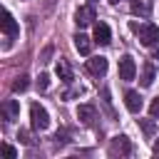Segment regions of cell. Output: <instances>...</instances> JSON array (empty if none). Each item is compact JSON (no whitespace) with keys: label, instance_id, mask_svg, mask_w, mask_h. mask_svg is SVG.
<instances>
[{"label":"cell","instance_id":"1","mask_svg":"<svg viewBox=\"0 0 159 159\" xmlns=\"http://www.w3.org/2000/svg\"><path fill=\"white\" fill-rule=\"evenodd\" d=\"M129 30L132 32H137V37H139V42L144 45V47H152V45H157L159 42V27L154 25V22H129Z\"/></svg>","mask_w":159,"mask_h":159},{"label":"cell","instance_id":"2","mask_svg":"<svg viewBox=\"0 0 159 159\" xmlns=\"http://www.w3.org/2000/svg\"><path fill=\"white\" fill-rule=\"evenodd\" d=\"M30 119H32V129H37V132H42V129L50 127V114H47V109L40 102L30 104Z\"/></svg>","mask_w":159,"mask_h":159},{"label":"cell","instance_id":"3","mask_svg":"<svg viewBox=\"0 0 159 159\" xmlns=\"http://www.w3.org/2000/svg\"><path fill=\"white\" fill-rule=\"evenodd\" d=\"M134 75H137V62L132 55H124L119 60V80L129 82V80H134Z\"/></svg>","mask_w":159,"mask_h":159},{"label":"cell","instance_id":"4","mask_svg":"<svg viewBox=\"0 0 159 159\" xmlns=\"http://www.w3.org/2000/svg\"><path fill=\"white\" fill-rule=\"evenodd\" d=\"M94 7L92 5H82L77 12H75V22H77V27H87V25H92L94 22Z\"/></svg>","mask_w":159,"mask_h":159},{"label":"cell","instance_id":"5","mask_svg":"<svg viewBox=\"0 0 159 159\" xmlns=\"http://www.w3.org/2000/svg\"><path fill=\"white\" fill-rule=\"evenodd\" d=\"M109 152H112V154L129 157V154H132V142H129L124 134H119V137H114V139H112V144H109Z\"/></svg>","mask_w":159,"mask_h":159},{"label":"cell","instance_id":"6","mask_svg":"<svg viewBox=\"0 0 159 159\" xmlns=\"http://www.w3.org/2000/svg\"><path fill=\"white\" fill-rule=\"evenodd\" d=\"M2 32H5V37H15L20 32V25L10 15V10H2Z\"/></svg>","mask_w":159,"mask_h":159},{"label":"cell","instance_id":"7","mask_svg":"<svg viewBox=\"0 0 159 159\" xmlns=\"http://www.w3.org/2000/svg\"><path fill=\"white\" fill-rule=\"evenodd\" d=\"M107 57H102V55H97V57H89L87 60V70L92 72V75H97V77H102L104 72H107Z\"/></svg>","mask_w":159,"mask_h":159},{"label":"cell","instance_id":"8","mask_svg":"<svg viewBox=\"0 0 159 159\" xmlns=\"http://www.w3.org/2000/svg\"><path fill=\"white\" fill-rule=\"evenodd\" d=\"M94 42H99V45H109L112 42V30H109L107 22H97L94 25Z\"/></svg>","mask_w":159,"mask_h":159},{"label":"cell","instance_id":"9","mask_svg":"<svg viewBox=\"0 0 159 159\" xmlns=\"http://www.w3.org/2000/svg\"><path fill=\"white\" fill-rule=\"evenodd\" d=\"M77 119H80L82 124H94L97 109H94L92 104H80V107H77Z\"/></svg>","mask_w":159,"mask_h":159},{"label":"cell","instance_id":"10","mask_svg":"<svg viewBox=\"0 0 159 159\" xmlns=\"http://www.w3.org/2000/svg\"><path fill=\"white\" fill-rule=\"evenodd\" d=\"M2 114H5L7 122H15V119L20 117V104H17V99H5V102H2Z\"/></svg>","mask_w":159,"mask_h":159},{"label":"cell","instance_id":"11","mask_svg":"<svg viewBox=\"0 0 159 159\" xmlns=\"http://www.w3.org/2000/svg\"><path fill=\"white\" fill-rule=\"evenodd\" d=\"M72 40H75V47H77V52H80V55H89V52H92V40H89L87 35L77 32Z\"/></svg>","mask_w":159,"mask_h":159},{"label":"cell","instance_id":"12","mask_svg":"<svg viewBox=\"0 0 159 159\" xmlns=\"http://www.w3.org/2000/svg\"><path fill=\"white\" fill-rule=\"evenodd\" d=\"M124 104H127V109H129V112H134V114H137V112L142 109V104H144V102H142L139 92H132V89H129V92L124 94Z\"/></svg>","mask_w":159,"mask_h":159},{"label":"cell","instance_id":"13","mask_svg":"<svg viewBox=\"0 0 159 159\" xmlns=\"http://www.w3.org/2000/svg\"><path fill=\"white\" fill-rule=\"evenodd\" d=\"M154 77H157L154 65H152V62H144V65H142V87H152Z\"/></svg>","mask_w":159,"mask_h":159},{"label":"cell","instance_id":"14","mask_svg":"<svg viewBox=\"0 0 159 159\" xmlns=\"http://www.w3.org/2000/svg\"><path fill=\"white\" fill-rule=\"evenodd\" d=\"M55 72H57V77H60L62 82H72V70H70V65H67L65 60H60V62H57Z\"/></svg>","mask_w":159,"mask_h":159},{"label":"cell","instance_id":"15","mask_svg":"<svg viewBox=\"0 0 159 159\" xmlns=\"http://www.w3.org/2000/svg\"><path fill=\"white\" fill-rule=\"evenodd\" d=\"M27 87H30V77H27V75L15 77V82H12V92H25Z\"/></svg>","mask_w":159,"mask_h":159},{"label":"cell","instance_id":"16","mask_svg":"<svg viewBox=\"0 0 159 159\" xmlns=\"http://www.w3.org/2000/svg\"><path fill=\"white\" fill-rule=\"evenodd\" d=\"M139 127L144 129V134H147V137H152V134L157 132V127H154V122H152V119H139Z\"/></svg>","mask_w":159,"mask_h":159},{"label":"cell","instance_id":"17","mask_svg":"<svg viewBox=\"0 0 159 159\" xmlns=\"http://www.w3.org/2000/svg\"><path fill=\"white\" fill-rule=\"evenodd\" d=\"M132 12L134 15H147L149 12V5L147 2H132Z\"/></svg>","mask_w":159,"mask_h":159},{"label":"cell","instance_id":"18","mask_svg":"<svg viewBox=\"0 0 159 159\" xmlns=\"http://www.w3.org/2000/svg\"><path fill=\"white\" fill-rule=\"evenodd\" d=\"M47 87H50V75H45V72H42V75L37 77V89H40V92H45Z\"/></svg>","mask_w":159,"mask_h":159},{"label":"cell","instance_id":"19","mask_svg":"<svg viewBox=\"0 0 159 159\" xmlns=\"http://www.w3.org/2000/svg\"><path fill=\"white\" fill-rule=\"evenodd\" d=\"M77 94H82V84H80V87H72V89H67V92L62 94V99H72V97H77Z\"/></svg>","mask_w":159,"mask_h":159},{"label":"cell","instance_id":"20","mask_svg":"<svg viewBox=\"0 0 159 159\" xmlns=\"http://www.w3.org/2000/svg\"><path fill=\"white\" fill-rule=\"evenodd\" d=\"M149 114H152V119H157V117H159V97H157V99H152V104H149Z\"/></svg>","mask_w":159,"mask_h":159},{"label":"cell","instance_id":"21","mask_svg":"<svg viewBox=\"0 0 159 159\" xmlns=\"http://www.w3.org/2000/svg\"><path fill=\"white\" fill-rule=\"evenodd\" d=\"M17 139H20L22 144H32V139H30V132H27V129H20V132H17Z\"/></svg>","mask_w":159,"mask_h":159},{"label":"cell","instance_id":"22","mask_svg":"<svg viewBox=\"0 0 159 159\" xmlns=\"http://www.w3.org/2000/svg\"><path fill=\"white\" fill-rule=\"evenodd\" d=\"M2 154H5L7 159H15V157H17V152H15V147H10V144H2Z\"/></svg>","mask_w":159,"mask_h":159},{"label":"cell","instance_id":"23","mask_svg":"<svg viewBox=\"0 0 159 159\" xmlns=\"http://www.w3.org/2000/svg\"><path fill=\"white\" fill-rule=\"evenodd\" d=\"M50 55H52V45H47V47L42 50V60H40V62H50Z\"/></svg>","mask_w":159,"mask_h":159},{"label":"cell","instance_id":"24","mask_svg":"<svg viewBox=\"0 0 159 159\" xmlns=\"http://www.w3.org/2000/svg\"><path fill=\"white\" fill-rule=\"evenodd\" d=\"M154 57H159V42L154 45Z\"/></svg>","mask_w":159,"mask_h":159},{"label":"cell","instance_id":"25","mask_svg":"<svg viewBox=\"0 0 159 159\" xmlns=\"http://www.w3.org/2000/svg\"><path fill=\"white\" fill-rule=\"evenodd\" d=\"M154 154H159V142H154Z\"/></svg>","mask_w":159,"mask_h":159},{"label":"cell","instance_id":"26","mask_svg":"<svg viewBox=\"0 0 159 159\" xmlns=\"http://www.w3.org/2000/svg\"><path fill=\"white\" fill-rule=\"evenodd\" d=\"M109 2H112V5H117V2H119V0H109Z\"/></svg>","mask_w":159,"mask_h":159}]
</instances>
